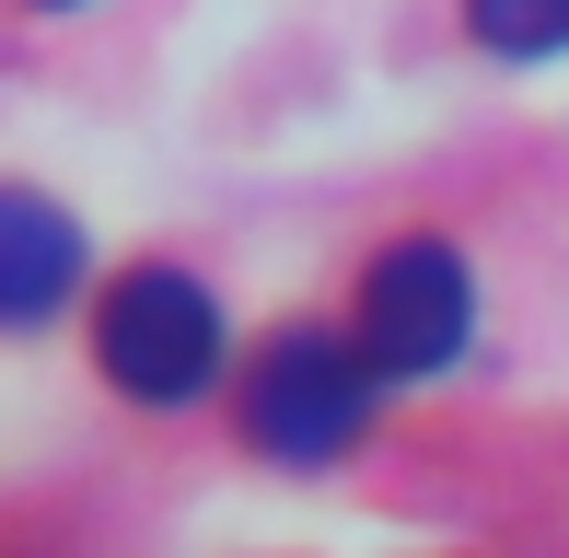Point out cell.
<instances>
[{
	"mask_svg": "<svg viewBox=\"0 0 569 558\" xmlns=\"http://www.w3.org/2000/svg\"><path fill=\"white\" fill-rule=\"evenodd\" d=\"M221 361V315L210 291H198L187 268H128L106 291V372L140 408H174V396H198Z\"/></svg>",
	"mask_w": 569,
	"mask_h": 558,
	"instance_id": "6da1fadb",
	"label": "cell"
},
{
	"mask_svg": "<svg viewBox=\"0 0 569 558\" xmlns=\"http://www.w3.org/2000/svg\"><path fill=\"white\" fill-rule=\"evenodd\" d=\"M360 408H372V361L338 338H279L268 349V372H256V442L268 454H291V466H315V454H338Z\"/></svg>",
	"mask_w": 569,
	"mask_h": 558,
	"instance_id": "7a4b0ae2",
	"label": "cell"
},
{
	"mask_svg": "<svg viewBox=\"0 0 569 558\" xmlns=\"http://www.w3.org/2000/svg\"><path fill=\"white\" fill-rule=\"evenodd\" d=\"M453 349H465V257L396 245L360 279V361L372 372H442Z\"/></svg>",
	"mask_w": 569,
	"mask_h": 558,
	"instance_id": "3957f363",
	"label": "cell"
},
{
	"mask_svg": "<svg viewBox=\"0 0 569 558\" xmlns=\"http://www.w3.org/2000/svg\"><path fill=\"white\" fill-rule=\"evenodd\" d=\"M70 279V221L36 187H0V315H47Z\"/></svg>",
	"mask_w": 569,
	"mask_h": 558,
	"instance_id": "277c9868",
	"label": "cell"
},
{
	"mask_svg": "<svg viewBox=\"0 0 569 558\" xmlns=\"http://www.w3.org/2000/svg\"><path fill=\"white\" fill-rule=\"evenodd\" d=\"M477 12V36L500 47V59H547V47H569V0H465Z\"/></svg>",
	"mask_w": 569,
	"mask_h": 558,
	"instance_id": "5b68a950",
	"label": "cell"
}]
</instances>
